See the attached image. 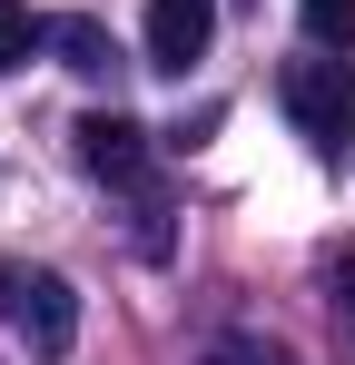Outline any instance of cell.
<instances>
[{
    "label": "cell",
    "mask_w": 355,
    "mask_h": 365,
    "mask_svg": "<svg viewBox=\"0 0 355 365\" xmlns=\"http://www.w3.org/2000/svg\"><path fill=\"white\" fill-rule=\"evenodd\" d=\"M277 99H287L296 138H306L316 158H336V148L355 138V60H346V50H306V60H287Z\"/></svg>",
    "instance_id": "6da1fadb"
},
{
    "label": "cell",
    "mask_w": 355,
    "mask_h": 365,
    "mask_svg": "<svg viewBox=\"0 0 355 365\" xmlns=\"http://www.w3.org/2000/svg\"><path fill=\"white\" fill-rule=\"evenodd\" d=\"M79 168L109 178V187H138L148 178V128L128 119V109H89L79 119Z\"/></svg>",
    "instance_id": "7a4b0ae2"
},
{
    "label": "cell",
    "mask_w": 355,
    "mask_h": 365,
    "mask_svg": "<svg viewBox=\"0 0 355 365\" xmlns=\"http://www.w3.org/2000/svg\"><path fill=\"white\" fill-rule=\"evenodd\" d=\"M20 336H30V356H40V365H59L69 346H79V287L50 277V267L20 277Z\"/></svg>",
    "instance_id": "3957f363"
},
{
    "label": "cell",
    "mask_w": 355,
    "mask_h": 365,
    "mask_svg": "<svg viewBox=\"0 0 355 365\" xmlns=\"http://www.w3.org/2000/svg\"><path fill=\"white\" fill-rule=\"evenodd\" d=\"M217 40V0H148V69H187Z\"/></svg>",
    "instance_id": "277c9868"
},
{
    "label": "cell",
    "mask_w": 355,
    "mask_h": 365,
    "mask_svg": "<svg viewBox=\"0 0 355 365\" xmlns=\"http://www.w3.org/2000/svg\"><path fill=\"white\" fill-rule=\"evenodd\" d=\"M50 50H59V69H79V79H109V30L89 20V10H69V20H50Z\"/></svg>",
    "instance_id": "5b68a950"
},
{
    "label": "cell",
    "mask_w": 355,
    "mask_h": 365,
    "mask_svg": "<svg viewBox=\"0 0 355 365\" xmlns=\"http://www.w3.org/2000/svg\"><path fill=\"white\" fill-rule=\"evenodd\" d=\"M296 20H306L316 50H346L355 60V0H296Z\"/></svg>",
    "instance_id": "8992f818"
},
{
    "label": "cell",
    "mask_w": 355,
    "mask_h": 365,
    "mask_svg": "<svg viewBox=\"0 0 355 365\" xmlns=\"http://www.w3.org/2000/svg\"><path fill=\"white\" fill-rule=\"evenodd\" d=\"M197 365H296L277 336H247V326H227V336H207V356Z\"/></svg>",
    "instance_id": "52a82bcc"
},
{
    "label": "cell",
    "mask_w": 355,
    "mask_h": 365,
    "mask_svg": "<svg viewBox=\"0 0 355 365\" xmlns=\"http://www.w3.org/2000/svg\"><path fill=\"white\" fill-rule=\"evenodd\" d=\"M40 40H50V30L30 20V0H0V79H10V69H20V60H30Z\"/></svg>",
    "instance_id": "ba28073f"
},
{
    "label": "cell",
    "mask_w": 355,
    "mask_h": 365,
    "mask_svg": "<svg viewBox=\"0 0 355 365\" xmlns=\"http://www.w3.org/2000/svg\"><path fill=\"white\" fill-rule=\"evenodd\" d=\"M336 306H346V326H355V247L336 257Z\"/></svg>",
    "instance_id": "9c48e42d"
}]
</instances>
